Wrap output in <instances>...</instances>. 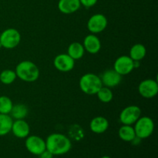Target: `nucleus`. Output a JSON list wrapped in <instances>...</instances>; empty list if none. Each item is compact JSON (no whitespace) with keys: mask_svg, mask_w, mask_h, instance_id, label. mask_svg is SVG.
Returning a JSON list of instances; mask_svg holds the SVG:
<instances>
[{"mask_svg":"<svg viewBox=\"0 0 158 158\" xmlns=\"http://www.w3.org/2000/svg\"><path fill=\"white\" fill-rule=\"evenodd\" d=\"M46 141V149L52 155H63L70 151L72 143L69 137L63 134H49Z\"/></svg>","mask_w":158,"mask_h":158,"instance_id":"nucleus-1","label":"nucleus"},{"mask_svg":"<svg viewBox=\"0 0 158 158\" xmlns=\"http://www.w3.org/2000/svg\"><path fill=\"white\" fill-rule=\"evenodd\" d=\"M40 158H52L53 155L51 154L49 151H48L47 150H45L42 154H40Z\"/></svg>","mask_w":158,"mask_h":158,"instance_id":"nucleus-27","label":"nucleus"},{"mask_svg":"<svg viewBox=\"0 0 158 158\" xmlns=\"http://www.w3.org/2000/svg\"><path fill=\"white\" fill-rule=\"evenodd\" d=\"M100 80L103 86L112 88L118 86L121 83L122 76L114 69H107L102 74Z\"/></svg>","mask_w":158,"mask_h":158,"instance_id":"nucleus-12","label":"nucleus"},{"mask_svg":"<svg viewBox=\"0 0 158 158\" xmlns=\"http://www.w3.org/2000/svg\"><path fill=\"white\" fill-rule=\"evenodd\" d=\"M100 158H111V157H109V156H103V157Z\"/></svg>","mask_w":158,"mask_h":158,"instance_id":"nucleus-28","label":"nucleus"},{"mask_svg":"<svg viewBox=\"0 0 158 158\" xmlns=\"http://www.w3.org/2000/svg\"><path fill=\"white\" fill-rule=\"evenodd\" d=\"M146 47L143 44L137 43V44H134L130 49L129 56L134 61H140L146 56Z\"/></svg>","mask_w":158,"mask_h":158,"instance_id":"nucleus-19","label":"nucleus"},{"mask_svg":"<svg viewBox=\"0 0 158 158\" xmlns=\"http://www.w3.org/2000/svg\"><path fill=\"white\" fill-rule=\"evenodd\" d=\"M134 129L136 137L140 140L148 138L154 131V120L149 117H140L134 123Z\"/></svg>","mask_w":158,"mask_h":158,"instance_id":"nucleus-4","label":"nucleus"},{"mask_svg":"<svg viewBox=\"0 0 158 158\" xmlns=\"http://www.w3.org/2000/svg\"><path fill=\"white\" fill-rule=\"evenodd\" d=\"M2 47V46H1V43H0V48H1Z\"/></svg>","mask_w":158,"mask_h":158,"instance_id":"nucleus-29","label":"nucleus"},{"mask_svg":"<svg viewBox=\"0 0 158 158\" xmlns=\"http://www.w3.org/2000/svg\"><path fill=\"white\" fill-rule=\"evenodd\" d=\"M29 114V109L27 106L23 103H18L16 105H13L10 114L12 119L15 120H23L26 118V116Z\"/></svg>","mask_w":158,"mask_h":158,"instance_id":"nucleus-21","label":"nucleus"},{"mask_svg":"<svg viewBox=\"0 0 158 158\" xmlns=\"http://www.w3.org/2000/svg\"><path fill=\"white\" fill-rule=\"evenodd\" d=\"M67 54L74 60L81 59L85 54V49L83 44L78 42H73L69 44L67 49Z\"/></svg>","mask_w":158,"mask_h":158,"instance_id":"nucleus-17","label":"nucleus"},{"mask_svg":"<svg viewBox=\"0 0 158 158\" xmlns=\"http://www.w3.org/2000/svg\"><path fill=\"white\" fill-rule=\"evenodd\" d=\"M138 92L145 99H152L158 94V83L153 79H146L140 83Z\"/></svg>","mask_w":158,"mask_h":158,"instance_id":"nucleus-7","label":"nucleus"},{"mask_svg":"<svg viewBox=\"0 0 158 158\" xmlns=\"http://www.w3.org/2000/svg\"><path fill=\"white\" fill-rule=\"evenodd\" d=\"M97 96L99 100H100V101L104 103H110L113 100V97H114V94H113L110 88L106 87V86H103L99 89L98 92L97 93Z\"/></svg>","mask_w":158,"mask_h":158,"instance_id":"nucleus-22","label":"nucleus"},{"mask_svg":"<svg viewBox=\"0 0 158 158\" xmlns=\"http://www.w3.org/2000/svg\"><path fill=\"white\" fill-rule=\"evenodd\" d=\"M53 65L57 70L66 73L72 70L75 66V60L68 54L61 53L57 55L53 60Z\"/></svg>","mask_w":158,"mask_h":158,"instance_id":"nucleus-11","label":"nucleus"},{"mask_svg":"<svg viewBox=\"0 0 158 158\" xmlns=\"http://www.w3.org/2000/svg\"><path fill=\"white\" fill-rule=\"evenodd\" d=\"M11 131L13 135L18 138H26L30 133V127L24 119L15 120L12 123Z\"/></svg>","mask_w":158,"mask_h":158,"instance_id":"nucleus-13","label":"nucleus"},{"mask_svg":"<svg viewBox=\"0 0 158 158\" xmlns=\"http://www.w3.org/2000/svg\"><path fill=\"white\" fill-rule=\"evenodd\" d=\"M21 41V35L14 28L6 29L0 34V43L2 47L12 49L16 47Z\"/></svg>","mask_w":158,"mask_h":158,"instance_id":"nucleus-5","label":"nucleus"},{"mask_svg":"<svg viewBox=\"0 0 158 158\" xmlns=\"http://www.w3.org/2000/svg\"><path fill=\"white\" fill-rule=\"evenodd\" d=\"M16 78V73L12 69H4L0 73V82L5 85L12 84Z\"/></svg>","mask_w":158,"mask_h":158,"instance_id":"nucleus-23","label":"nucleus"},{"mask_svg":"<svg viewBox=\"0 0 158 158\" xmlns=\"http://www.w3.org/2000/svg\"><path fill=\"white\" fill-rule=\"evenodd\" d=\"M83 46L85 51H87L90 54H97L101 49L100 40L95 34L87 35L83 40Z\"/></svg>","mask_w":158,"mask_h":158,"instance_id":"nucleus-14","label":"nucleus"},{"mask_svg":"<svg viewBox=\"0 0 158 158\" xmlns=\"http://www.w3.org/2000/svg\"><path fill=\"white\" fill-rule=\"evenodd\" d=\"M12 123L13 120L9 114H0V137L7 135L11 132Z\"/></svg>","mask_w":158,"mask_h":158,"instance_id":"nucleus-18","label":"nucleus"},{"mask_svg":"<svg viewBox=\"0 0 158 158\" xmlns=\"http://www.w3.org/2000/svg\"><path fill=\"white\" fill-rule=\"evenodd\" d=\"M13 106L12 100L7 96H0V114H9Z\"/></svg>","mask_w":158,"mask_h":158,"instance_id":"nucleus-24","label":"nucleus"},{"mask_svg":"<svg viewBox=\"0 0 158 158\" xmlns=\"http://www.w3.org/2000/svg\"><path fill=\"white\" fill-rule=\"evenodd\" d=\"M69 136L71 137V138L73 139V140H80L84 136V132H83V130L82 129V127L80 126L77 124H74L69 128Z\"/></svg>","mask_w":158,"mask_h":158,"instance_id":"nucleus-25","label":"nucleus"},{"mask_svg":"<svg viewBox=\"0 0 158 158\" xmlns=\"http://www.w3.org/2000/svg\"><path fill=\"white\" fill-rule=\"evenodd\" d=\"M89 128L94 134H103L109 128V121L105 117L98 116L92 119L89 123Z\"/></svg>","mask_w":158,"mask_h":158,"instance_id":"nucleus-15","label":"nucleus"},{"mask_svg":"<svg viewBox=\"0 0 158 158\" xmlns=\"http://www.w3.org/2000/svg\"><path fill=\"white\" fill-rule=\"evenodd\" d=\"M141 116V110L138 106L131 105L123 108L120 114V121L123 125H133Z\"/></svg>","mask_w":158,"mask_h":158,"instance_id":"nucleus-6","label":"nucleus"},{"mask_svg":"<svg viewBox=\"0 0 158 158\" xmlns=\"http://www.w3.org/2000/svg\"><path fill=\"white\" fill-rule=\"evenodd\" d=\"M16 77L19 80L27 83H32L38 80L40 77V69L38 66L32 61L23 60L18 63L15 70Z\"/></svg>","mask_w":158,"mask_h":158,"instance_id":"nucleus-2","label":"nucleus"},{"mask_svg":"<svg viewBox=\"0 0 158 158\" xmlns=\"http://www.w3.org/2000/svg\"><path fill=\"white\" fill-rule=\"evenodd\" d=\"M26 150L34 155L39 156L46 149V141L39 136H28L25 141Z\"/></svg>","mask_w":158,"mask_h":158,"instance_id":"nucleus-8","label":"nucleus"},{"mask_svg":"<svg viewBox=\"0 0 158 158\" xmlns=\"http://www.w3.org/2000/svg\"><path fill=\"white\" fill-rule=\"evenodd\" d=\"M107 19L104 15L100 13L94 14L87 22V29L92 34L102 32L107 26Z\"/></svg>","mask_w":158,"mask_h":158,"instance_id":"nucleus-9","label":"nucleus"},{"mask_svg":"<svg viewBox=\"0 0 158 158\" xmlns=\"http://www.w3.org/2000/svg\"><path fill=\"white\" fill-rule=\"evenodd\" d=\"M79 84L82 92L87 95H95L103 86L100 77L92 73H88L82 76Z\"/></svg>","mask_w":158,"mask_h":158,"instance_id":"nucleus-3","label":"nucleus"},{"mask_svg":"<svg viewBox=\"0 0 158 158\" xmlns=\"http://www.w3.org/2000/svg\"><path fill=\"white\" fill-rule=\"evenodd\" d=\"M98 0H80L81 6H83L86 8H90L97 4Z\"/></svg>","mask_w":158,"mask_h":158,"instance_id":"nucleus-26","label":"nucleus"},{"mask_svg":"<svg viewBox=\"0 0 158 158\" xmlns=\"http://www.w3.org/2000/svg\"><path fill=\"white\" fill-rule=\"evenodd\" d=\"M114 69L120 75H127L134 69V60L128 56H121L114 62Z\"/></svg>","mask_w":158,"mask_h":158,"instance_id":"nucleus-10","label":"nucleus"},{"mask_svg":"<svg viewBox=\"0 0 158 158\" xmlns=\"http://www.w3.org/2000/svg\"><path fill=\"white\" fill-rule=\"evenodd\" d=\"M81 4L80 0H60L58 9L63 14H72L80 9Z\"/></svg>","mask_w":158,"mask_h":158,"instance_id":"nucleus-16","label":"nucleus"},{"mask_svg":"<svg viewBox=\"0 0 158 158\" xmlns=\"http://www.w3.org/2000/svg\"><path fill=\"white\" fill-rule=\"evenodd\" d=\"M118 136L125 142H131L136 137L135 131L131 125H123L118 131Z\"/></svg>","mask_w":158,"mask_h":158,"instance_id":"nucleus-20","label":"nucleus"}]
</instances>
